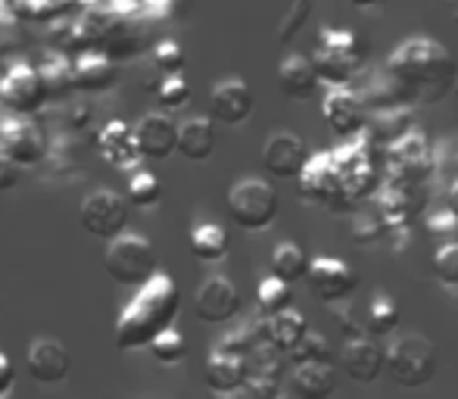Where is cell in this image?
Returning <instances> with one entry per match:
<instances>
[{"instance_id": "1", "label": "cell", "mask_w": 458, "mask_h": 399, "mask_svg": "<svg viewBox=\"0 0 458 399\" xmlns=\"http://www.w3.org/2000/svg\"><path fill=\"white\" fill-rule=\"evenodd\" d=\"M384 72L393 79L399 98L440 103L455 88V60L440 41L409 38L386 60Z\"/></svg>"}, {"instance_id": "2", "label": "cell", "mask_w": 458, "mask_h": 399, "mask_svg": "<svg viewBox=\"0 0 458 399\" xmlns=\"http://www.w3.org/2000/svg\"><path fill=\"white\" fill-rule=\"evenodd\" d=\"M178 309H182L178 284L169 275L157 272L147 284L138 287L131 302L122 309L119 321H115V346L125 352L150 346L157 340V334L175 325Z\"/></svg>"}, {"instance_id": "3", "label": "cell", "mask_w": 458, "mask_h": 399, "mask_svg": "<svg viewBox=\"0 0 458 399\" xmlns=\"http://www.w3.org/2000/svg\"><path fill=\"white\" fill-rule=\"evenodd\" d=\"M437 344L424 334H403L386 346V375L405 390H418L437 378Z\"/></svg>"}, {"instance_id": "4", "label": "cell", "mask_w": 458, "mask_h": 399, "mask_svg": "<svg viewBox=\"0 0 458 399\" xmlns=\"http://www.w3.org/2000/svg\"><path fill=\"white\" fill-rule=\"evenodd\" d=\"M103 268L106 275L122 287H140L157 275L159 256L147 237L140 234H125L106 241V253H103Z\"/></svg>"}, {"instance_id": "5", "label": "cell", "mask_w": 458, "mask_h": 399, "mask_svg": "<svg viewBox=\"0 0 458 399\" xmlns=\"http://www.w3.org/2000/svg\"><path fill=\"white\" fill-rule=\"evenodd\" d=\"M277 209H281V200L275 184H268L266 178H241L228 191V216L241 231L272 228Z\"/></svg>"}, {"instance_id": "6", "label": "cell", "mask_w": 458, "mask_h": 399, "mask_svg": "<svg viewBox=\"0 0 458 399\" xmlns=\"http://www.w3.org/2000/svg\"><path fill=\"white\" fill-rule=\"evenodd\" d=\"M318 79L331 88H344L356 79V69L362 63V50H359V38L350 29H325L321 41L312 56Z\"/></svg>"}, {"instance_id": "7", "label": "cell", "mask_w": 458, "mask_h": 399, "mask_svg": "<svg viewBox=\"0 0 458 399\" xmlns=\"http://www.w3.org/2000/svg\"><path fill=\"white\" fill-rule=\"evenodd\" d=\"M128 203H131V200H122L109 188L94 191V194H88L79 206L81 228L91 237H97V241H113L128 225Z\"/></svg>"}, {"instance_id": "8", "label": "cell", "mask_w": 458, "mask_h": 399, "mask_svg": "<svg viewBox=\"0 0 458 399\" xmlns=\"http://www.w3.org/2000/svg\"><path fill=\"white\" fill-rule=\"evenodd\" d=\"M47 100V88L41 81V72L25 63L13 66L10 72L0 79V103L4 109H10L13 115H31L44 106Z\"/></svg>"}, {"instance_id": "9", "label": "cell", "mask_w": 458, "mask_h": 399, "mask_svg": "<svg viewBox=\"0 0 458 399\" xmlns=\"http://www.w3.org/2000/svg\"><path fill=\"white\" fill-rule=\"evenodd\" d=\"M321 115L327 128L340 138H359L368 128V100L350 88H331L321 100Z\"/></svg>"}, {"instance_id": "10", "label": "cell", "mask_w": 458, "mask_h": 399, "mask_svg": "<svg viewBox=\"0 0 458 399\" xmlns=\"http://www.w3.org/2000/svg\"><path fill=\"white\" fill-rule=\"evenodd\" d=\"M193 312L206 325H225L241 312V291L231 278L225 275H212L203 284L197 287V297H193Z\"/></svg>"}, {"instance_id": "11", "label": "cell", "mask_w": 458, "mask_h": 399, "mask_svg": "<svg viewBox=\"0 0 458 399\" xmlns=\"http://www.w3.org/2000/svg\"><path fill=\"white\" fill-rule=\"evenodd\" d=\"M300 194L312 203H327L334 200H350L344 191V175H340V166L334 159V153H315L309 157L306 169L300 172Z\"/></svg>"}, {"instance_id": "12", "label": "cell", "mask_w": 458, "mask_h": 399, "mask_svg": "<svg viewBox=\"0 0 458 399\" xmlns=\"http://www.w3.org/2000/svg\"><path fill=\"white\" fill-rule=\"evenodd\" d=\"M306 281L315 297L325 302H340L352 297L359 287V275L344 259H334V256H318V259L309 262Z\"/></svg>"}, {"instance_id": "13", "label": "cell", "mask_w": 458, "mask_h": 399, "mask_svg": "<svg viewBox=\"0 0 458 399\" xmlns=\"http://www.w3.org/2000/svg\"><path fill=\"white\" fill-rule=\"evenodd\" d=\"M340 369L356 384H374L380 375H386V350H380L371 340V334L346 337L340 350Z\"/></svg>"}, {"instance_id": "14", "label": "cell", "mask_w": 458, "mask_h": 399, "mask_svg": "<svg viewBox=\"0 0 458 399\" xmlns=\"http://www.w3.org/2000/svg\"><path fill=\"white\" fill-rule=\"evenodd\" d=\"M0 153L16 159L22 169H29V166H38L47 157V144H44L41 128L16 115V119L0 125Z\"/></svg>"}, {"instance_id": "15", "label": "cell", "mask_w": 458, "mask_h": 399, "mask_svg": "<svg viewBox=\"0 0 458 399\" xmlns=\"http://www.w3.org/2000/svg\"><path fill=\"white\" fill-rule=\"evenodd\" d=\"M306 163H309V147L293 132H277L262 147V166L275 178H300Z\"/></svg>"}, {"instance_id": "16", "label": "cell", "mask_w": 458, "mask_h": 399, "mask_svg": "<svg viewBox=\"0 0 458 399\" xmlns=\"http://www.w3.org/2000/svg\"><path fill=\"white\" fill-rule=\"evenodd\" d=\"M25 369H29L31 381L60 384V381H66L69 369H72V359H69V350L60 340L38 337V340H31L29 352H25Z\"/></svg>"}, {"instance_id": "17", "label": "cell", "mask_w": 458, "mask_h": 399, "mask_svg": "<svg viewBox=\"0 0 458 399\" xmlns=\"http://www.w3.org/2000/svg\"><path fill=\"white\" fill-rule=\"evenodd\" d=\"M209 113L222 125H243L253 115V91L243 79H222L209 91Z\"/></svg>"}, {"instance_id": "18", "label": "cell", "mask_w": 458, "mask_h": 399, "mask_svg": "<svg viewBox=\"0 0 458 399\" xmlns=\"http://www.w3.org/2000/svg\"><path fill=\"white\" fill-rule=\"evenodd\" d=\"M134 134H138V147L144 159L163 163L172 153H178V125L165 113H147L134 125Z\"/></svg>"}, {"instance_id": "19", "label": "cell", "mask_w": 458, "mask_h": 399, "mask_svg": "<svg viewBox=\"0 0 458 399\" xmlns=\"http://www.w3.org/2000/svg\"><path fill=\"white\" fill-rule=\"evenodd\" d=\"M97 147H100V157L106 159L115 169H134V166L144 159L138 147V134L125 122H109L100 134H97Z\"/></svg>"}, {"instance_id": "20", "label": "cell", "mask_w": 458, "mask_h": 399, "mask_svg": "<svg viewBox=\"0 0 458 399\" xmlns=\"http://www.w3.org/2000/svg\"><path fill=\"white\" fill-rule=\"evenodd\" d=\"M243 384H247V359L216 346V352L206 362V387L218 396H231L241 394Z\"/></svg>"}, {"instance_id": "21", "label": "cell", "mask_w": 458, "mask_h": 399, "mask_svg": "<svg viewBox=\"0 0 458 399\" xmlns=\"http://www.w3.org/2000/svg\"><path fill=\"white\" fill-rule=\"evenodd\" d=\"M334 159H337L340 175H344L346 197H362L374 184V157L368 150V144L344 147V150L334 153Z\"/></svg>"}, {"instance_id": "22", "label": "cell", "mask_w": 458, "mask_h": 399, "mask_svg": "<svg viewBox=\"0 0 458 399\" xmlns=\"http://www.w3.org/2000/svg\"><path fill=\"white\" fill-rule=\"evenodd\" d=\"M277 85H281V91L287 94V98L302 100V98H312L315 88L321 85V79H318V69H315V63L309 60V56L290 54V56H284L281 66H277Z\"/></svg>"}, {"instance_id": "23", "label": "cell", "mask_w": 458, "mask_h": 399, "mask_svg": "<svg viewBox=\"0 0 458 399\" xmlns=\"http://www.w3.org/2000/svg\"><path fill=\"white\" fill-rule=\"evenodd\" d=\"M337 378H334V362H296L290 375V394L302 399H325L334 394Z\"/></svg>"}, {"instance_id": "24", "label": "cell", "mask_w": 458, "mask_h": 399, "mask_svg": "<svg viewBox=\"0 0 458 399\" xmlns=\"http://www.w3.org/2000/svg\"><path fill=\"white\" fill-rule=\"evenodd\" d=\"M178 153L191 163H206L216 153V125L206 115H191L178 125Z\"/></svg>"}, {"instance_id": "25", "label": "cell", "mask_w": 458, "mask_h": 399, "mask_svg": "<svg viewBox=\"0 0 458 399\" xmlns=\"http://www.w3.org/2000/svg\"><path fill=\"white\" fill-rule=\"evenodd\" d=\"M262 331H266V344H272L275 350H281L287 356L309 334V325L296 309H284L277 315H262Z\"/></svg>"}, {"instance_id": "26", "label": "cell", "mask_w": 458, "mask_h": 399, "mask_svg": "<svg viewBox=\"0 0 458 399\" xmlns=\"http://www.w3.org/2000/svg\"><path fill=\"white\" fill-rule=\"evenodd\" d=\"M115 85V63L106 54H85L75 63V88L85 94H103Z\"/></svg>"}, {"instance_id": "27", "label": "cell", "mask_w": 458, "mask_h": 399, "mask_svg": "<svg viewBox=\"0 0 458 399\" xmlns=\"http://www.w3.org/2000/svg\"><path fill=\"white\" fill-rule=\"evenodd\" d=\"M309 262L312 259H309L306 250H302L300 243L284 241L272 250V262H268V266H272V275L290 281V284H296V281H302L309 275Z\"/></svg>"}, {"instance_id": "28", "label": "cell", "mask_w": 458, "mask_h": 399, "mask_svg": "<svg viewBox=\"0 0 458 399\" xmlns=\"http://www.w3.org/2000/svg\"><path fill=\"white\" fill-rule=\"evenodd\" d=\"M399 321H403V309H399V302L390 297V293H374L371 297V306H368V334L371 337H386V334H393L399 327Z\"/></svg>"}, {"instance_id": "29", "label": "cell", "mask_w": 458, "mask_h": 399, "mask_svg": "<svg viewBox=\"0 0 458 399\" xmlns=\"http://www.w3.org/2000/svg\"><path fill=\"white\" fill-rule=\"evenodd\" d=\"M38 72H41V81L47 88V98H66L75 88V66H69V60L60 54L44 56Z\"/></svg>"}, {"instance_id": "30", "label": "cell", "mask_w": 458, "mask_h": 399, "mask_svg": "<svg viewBox=\"0 0 458 399\" xmlns=\"http://www.w3.org/2000/svg\"><path fill=\"white\" fill-rule=\"evenodd\" d=\"M191 253L199 262H218L228 256V234L218 225H199L191 231Z\"/></svg>"}, {"instance_id": "31", "label": "cell", "mask_w": 458, "mask_h": 399, "mask_svg": "<svg viewBox=\"0 0 458 399\" xmlns=\"http://www.w3.org/2000/svg\"><path fill=\"white\" fill-rule=\"evenodd\" d=\"M256 302H259L262 315H277L284 309H290L293 302V284L277 275H268L266 281H259V291H256Z\"/></svg>"}, {"instance_id": "32", "label": "cell", "mask_w": 458, "mask_h": 399, "mask_svg": "<svg viewBox=\"0 0 458 399\" xmlns=\"http://www.w3.org/2000/svg\"><path fill=\"white\" fill-rule=\"evenodd\" d=\"M147 350L153 352V359H157L159 365H178V362H184V356H187V340L182 331L165 327L163 334H157V340H153Z\"/></svg>"}, {"instance_id": "33", "label": "cell", "mask_w": 458, "mask_h": 399, "mask_svg": "<svg viewBox=\"0 0 458 399\" xmlns=\"http://www.w3.org/2000/svg\"><path fill=\"white\" fill-rule=\"evenodd\" d=\"M128 200L134 206H140V209H150V206H157L163 200V184H159V178L153 172L138 169L131 175V182H128Z\"/></svg>"}, {"instance_id": "34", "label": "cell", "mask_w": 458, "mask_h": 399, "mask_svg": "<svg viewBox=\"0 0 458 399\" xmlns=\"http://www.w3.org/2000/svg\"><path fill=\"white\" fill-rule=\"evenodd\" d=\"M287 356L293 359V365L296 362H331V346H327V340L321 337V334L309 331Z\"/></svg>"}, {"instance_id": "35", "label": "cell", "mask_w": 458, "mask_h": 399, "mask_svg": "<svg viewBox=\"0 0 458 399\" xmlns=\"http://www.w3.org/2000/svg\"><path fill=\"white\" fill-rule=\"evenodd\" d=\"M157 100L163 109H182L187 106V100H191V85L182 79V75H165L163 85L157 88Z\"/></svg>"}, {"instance_id": "36", "label": "cell", "mask_w": 458, "mask_h": 399, "mask_svg": "<svg viewBox=\"0 0 458 399\" xmlns=\"http://www.w3.org/2000/svg\"><path fill=\"white\" fill-rule=\"evenodd\" d=\"M434 275L440 284L458 287V243H443L434 253Z\"/></svg>"}, {"instance_id": "37", "label": "cell", "mask_w": 458, "mask_h": 399, "mask_svg": "<svg viewBox=\"0 0 458 399\" xmlns=\"http://www.w3.org/2000/svg\"><path fill=\"white\" fill-rule=\"evenodd\" d=\"M153 63L163 75H178L184 69V50L175 41H159L153 50Z\"/></svg>"}, {"instance_id": "38", "label": "cell", "mask_w": 458, "mask_h": 399, "mask_svg": "<svg viewBox=\"0 0 458 399\" xmlns=\"http://www.w3.org/2000/svg\"><path fill=\"white\" fill-rule=\"evenodd\" d=\"M428 231L434 237H449V234H455L458 231V216L453 209H446V212H437V216H430L428 218Z\"/></svg>"}, {"instance_id": "39", "label": "cell", "mask_w": 458, "mask_h": 399, "mask_svg": "<svg viewBox=\"0 0 458 399\" xmlns=\"http://www.w3.org/2000/svg\"><path fill=\"white\" fill-rule=\"evenodd\" d=\"M19 182H22V166H19L16 159H10V157L0 153V191L19 188Z\"/></svg>"}, {"instance_id": "40", "label": "cell", "mask_w": 458, "mask_h": 399, "mask_svg": "<svg viewBox=\"0 0 458 399\" xmlns=\"http://www.w3.org/2000/svg\"><path fill=\"white\" fill-rule=\"evenodd\" d=\"M352 237H356V241H362V243L377 241V237H380V225L374 222V218H359V222L352 225Z\"/></svg>"}, {"instance_id": "41", "label": "cell", "mask_w": 458, "mask_h": 399, "mask_svg": "<svg viewBox=\"0 0 458 399\" xmlns=\"http://www.w3.org/2000/svg\"><path fill=\"white\" fill-rule=\"evenodd\" d=\"M16 384V371H13V362L0 352V396H6Z\"/></svg>"}, {"instance_id": "42", "label": "cell", "mask_w": 458, "mask_h": 399, "mask_svg": "<svg viewBox=\"0 0 458 399\" xmlns=\"http://www.w3.org/2000/svg\"><path fill=\"white\" fill-rule=\"evenodd\" d=\"M85 4L100 13H125L134 6V0H85Z\"/></svg>"}, {"instance_id": "43", "label": "cell", "mask_w": 458, "mask_h": 399, "mask_svg": "<svg viewBox=\"0 0 458 399\" xmlns=\"http://www.w3.org/2000/svg\"><path fill=\"white\" fill-rule=\"evenodd\" d=\"M91 122V106L88 103H75L72 113H69V125L72 128H85Z\"/></svg>"}, {"instance_id": "44", "label": "cell", "mask_w": 458, "mask_h": 399, "mask_svg": "<svg viewBox=\"0 0 458 399\" xmlns=\"http://www.w3.org/2000/svg\"><path fill=\"white\" fill-rule=\"evenodd\" d=\"M449 209H453L455 216H458V182L453 184V188H449Z\"/></svg>"}, {"instance_id": "45", "label": "cell", "mask_w": 458, "mask_h": 399, "mask_svg": "<svg viewBox=\"0 0 458 399\" xmlns=\"http://www.w3.org/2000/svg\"><path fill=\"white\" fill-rule=\"evenodd\" d=\"M352 4H356L359 10H374V6H380V0H352Z\"/></svg>"}]
</instances>
